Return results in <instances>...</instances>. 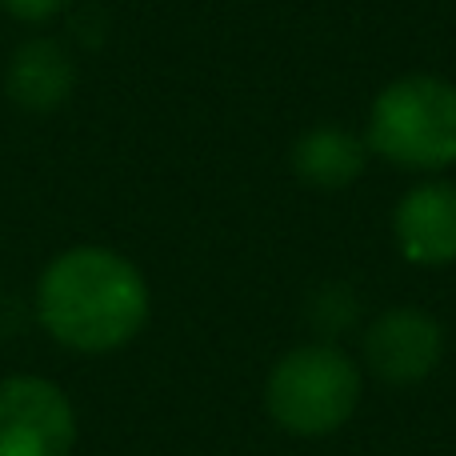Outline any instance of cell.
I'll return each mask as SVG.
<instances>
[{"label": "cell", "mask_w": 456, "mask_h": 456, "mask_svg": "<svg viewBox=\"0 0 456 456\" xmlns=\"http://www.w3.org/2000/svg\"><path fill=\"white\" fill-rule=\"evenodd\" d=\"M37 313L64 348L112 353L149 324V281L120 252L80 244L48 260L37 284Z\"/></svg>", "instance_id": "obj_1"}, {"label": "cell", "mask_w": 456, "mask_h": 456, "mask_svg": "<svg viewBox=\"0 0 456 456\" xmlns=\"http://www.w3.org/2000/svg\"><path fill=\"white\" fill-rule=\"evenodd\" d=\"M364 144L404 173H449L456 165V85L433 72L388 80L369 104Z\"/></svg>", "instance_id": "obj_2"}, {"label": "cell", "mask_w": 456, "mask_h": 456, "mask_svg": "<svg viewBox=\"0 0 456 456\" xmlns=\"http://www.w3.org/2000/svg\"><path fill=\"white\" fill-rule=\"evenodd\" d=\"M364 369L332 340H308L276 356L265 377V412L281 433L300 441L332 436L356 417Z\"/></svg>", "instance_id": "obj_3"}, {"label": "cell", "mask_w": 456, "mask_h": 456, "mask_svg": "<svg viewBox=\"0 0 456 456\" xmlns=\"http://www.w3.org/2000/svg\"><path fill=\"white\" fill-rule=\"evenodd\" d=\"M444 324L428 308L396 305L364 324L361 361L372 380L388 388H417L444 361Z\"/></svg>", "instance_id": "obj_4"}, {"label": "cell", "mask_w": 456, "mask_h": 456, "mask_svg": "<svg viewBox=\"0 0 456 456\" xmlns=\"http://www.w3.org/2000/svg\"><path fill=\"white\" fill-rule=\"evenodd\" d=\"M72 444L77 412L53 380H0V456H69Z\"/></svg>", "instance_id": "obj_5"}, {"label": "cell", "mask_w": 456, "mask_h": 456, "mask_svg": "<svg viewBox=\"0 0 456 456\" xmlns=\"http://www.w3.org/2000/svg\"><path fill=\"white\" fill-rule=\"evenodd\" d=\"M393 244L412 268L456 265V184L425 176L393 208Z\"/></svg>", "instance_id": "obj_6"}, {"label": "cell", "mask_w": 456, "mask_h": 456, "mask_svg": "<svg viewBox=\"0 0 456 456\" xmlns=\"http://www.w3.org/2000/svg\"><path fill=\"white\" fill-rule=\"evenodd\" d=\"M369 144L345 125H313L292 141L289 168L300 184L316 192H340L353 189L369 168Z\"/></svg>", "instance_id": "obj_7"}, {"label": "cell", "mask_w": 456, "mask_h": 456, "mask_svg": "<svg viewBox=\"0 0 456 456\" xmlns=\"http://www.w3.org/2000/svg\"><path fill=\"white\" fill-rule=\"evenodd\" d=\"M77 64L56 40H28L8 64V93L28 112H56L72 96Z\"/></svg>", "instance_id": "obj_8"}, {"label": "cell", "mask_w": 456, "mask_h": 456, "mask_svg": "<svg viewBox=\"0 0 456 456\" xmlns=\"http://www.w3.org/2000/svg\"><path fill=\"white\" fill-rule=\"evenodd\" d=\"M305 313H308V324H313L316 340H332V345H337V337L353 332L356 321H361V297H356L353 284L329 281V284H321V289H313Z\"/></svg>", "instance_id": "obj_9"}, {"label": "cell", "mask_w": 456, "mask_h": 456, "mask_svg": "<svg viewBox=\"0 0 456 456\" xmlns=\"http://www.w3.org/2000/svg\"><path fill=\"white\" fill-rule=\"evenodd\" d=\"M4 4L8 16H16V20H28V24H40L48 20V16H56L69 0H0Z\"/></svg>", "instance_id": "obj_10"}]
</instances>
